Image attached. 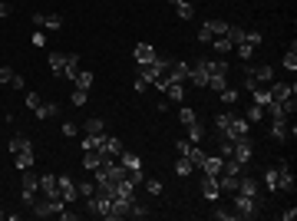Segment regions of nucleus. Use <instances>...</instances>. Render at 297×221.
<instances>
[{
    "instance_id": "obj_15",
    "label": "nucleus",
    "mask_w": 297,
    "mask_h": 221,
    "mask_svg": "<svg viewBox=\"0 0 297 221\" xmlns=\"http://www.w3.org/2000/svg\"><path fill=\"white\" fill-rule=\"evenodd\" d=\"M205 70H208V76H228V63L224 60H205Z\"/></svg>"
},
{
    "instance_id": "obj_60",
    "label": "nucleus",
    "mask_w": 297,
    "mask_h": 221,
    "mask_svg": "<svg viewBox=\"0 0 297 221\" xmlns=\"http://www.w3.org/2000/svg\"><path fill=\"white\" fill-rule=\"evenodd\" d=\"M215 218H218V221H231L234 212H215Z\"/></svg>"
},
{
    "instance_id": "obj_2",
    "label": "nucleus",
    "mask_w": 297,
    "mask_h": 221,
    "mask_svg": "<svg viewBox=\"0 0 297 221\" xmlns=\"http://www.w3.org/2000/svg\"><path fill=\"white\" fill-rule=\"evenodd\" d=\"M258 208H261V198L234 192V218H254V215H258Z\"/></svg>"
},
{
    "instance_id": "obj_38",
    "label": "nucleus",
    "mask_w": 297,
    "mask_h": 221,
    "mask_svg": "<svg viewBox=\"0 0 297 221\" xmlns=\"http://www.w3.org/2000/svg\"><path fill=\"white\" fill-rule=\"evenodd\" d=\"M178 119H182V126H192L198 116H195V109H192V106H182V109H178Z\"/></svg>"
},
{
    "instance_id": "obj_29",
    "label": "nucleus",
    "mask_w": 297,
    "mask_h": 221,
    "mask_svg": "<svg viewBox=\"0 0 297 221\" xmlns=\"http://www.w3.org/2000/svg\"><path fill=\"white\" fill-rule=\"evenodd\" d=\"M244 119H248L251 126H254V122H261V119H264V106H258V102H254V106H248V112H244Z\"/></svg>"
},
{
    "instance_id": "obj_31",
    "label": "nucleus",
    "mask_w": 297,
    "mask_h": 221,
    "mask_svg": "<svg viewBox=\"0 0 297 221\" xmlns=\"http://www.w3.org/2000/svg\"><path fill=\"white\" fill-rule=\"evenodd\" d=\"M60 27H63V17H60V13H47V17H43V30H53L56 33Z\"/></svg>"
},
{
    "instance_id": "obj_37",
    "label": "nucleus",
    "mask_w": 297,
    "mask_h": 221,
    "mask_svg": "<svg viewBox=\"0 0 297 221\" xmlns=\"http://www.w3.org/2000/svg\"><path fill=\"white\" fill-rule=\"evenodd\" d=\"M99 162H102L99 152H83V168H89V172H93V168L99 165Z\"/></svg>"
},
{
    "instance_id": "obj_26",
    "label": "nucleus",
    "mask_w": 297,
    "mask_h": 221,
    "mask_svg": "<svg viewBox=\"0 0 297 221\" xmlns=\"http://www.w3.org/2000/svg\"><path fill=\"white\" fill-rule=\"evenodd\" d=\"M244 33H248V30H241V27H231V23H228V30H224V37H228V43H231V46L244 43Z\"/></svg>"
},
{
    "instance_id": "obj_12",
    "label": "nucleus",
    "mask_w": 297,
    "mask_h": 221,
    "mask_svg": "<svg viewBox=\"0 0 297 221\" xmlns=\"http://www.w3.org/2000/svg\"><path fill=\"white\" fill-rule=\"evenodd\" d=\"M40 195H47V198H56V195H60L56 175H40Z\"/></svg>"
},
{
    "instance_id": "obj_23",
    "label": "nucleus",
    "mask_w": 297,
    "mask_h": 221,
    "mask_svg": "<svg viewBox=\"0 0 297 221\" xmlns=\"http://www.w3.org/2000/svg\"><path fill=\"white\" fill-rule=\"evenodd\" d=\"M172 7H175V13L182 20H192V13H195V7H192L188 0H172Z\"/></svg>"
},
{
    "instance_id": "obj_24",
    "label": "nucleus",
    "mask_w": 297,
    "mask_h": 221,
    "mask_svg": "<svg viewBox=\"0 0 297 221\" xmlns=\"http://www.w3.org/2000/svg\"><path fill=\"white\" fill-rule=\"evenodd\" d=\"M76 73H79V60H76L73 53H66V66H63V76H66V79H76Z\"/></svg>"
},
{
    "instance_id": "obj_34",
    "label": "nucleus",
    "mask_w": 297,
    "mask_h": 221,
    "mask_svg": "<svg viewBox=\"0 0 297 221\" xmlns=\"http://www.w3.org/2000/svg\"><path fill=\"white\" fill-rule=\"evenodd\" d=\"M93 79H96V76L89 73V70H83V73H76V79H73V83L79 86V89H89V86H93Z\"/></svg>"
},
{
    "instance_id": "obj_11",
    "label": "nucleus",
    "mask_w": 297,
    "mask_h": 221,
    "mask_svg": "<svg viewBox=\"0 0 297 221\" xmlns=\"http://www.w3.org/2000/svg\"><path fill=\"white\" fill-rule=\"evenodd\" d=\"M238 192H241V195H254V198H261V185H258V178L241 175V178H238Z\"/></svg>"
},
{
    "instance_id": "obj_9",
    "label": "nucleus",
    "mask_w": 297,
    "mask_h": 221,
    "mask_svg": "<svg viewBox=\"0 0 297 221\" xmlns=\"http://www.w3.org/2000/svg\"><path fill=\"white\" fill-rule=\"evenodd\" d=\"M278 188H284V192H294V172H291L288 162H281V165H278Z\"/></svg>"
},
{
    "instance_id": "obj_41",
    "label": "nucleus",
    "mask_w": 297,
    "mask_h": 221,
    "mask_svg": "<svg viewBox=\"0 0 297 221\" xmlns=\"http://www.w3.org/2000/svg\"><path fill=\"white\" fill-rule=\"evenodd\" d=\"M76 192L83 195V198H89V195L96 192V178H93V182H79V185H76Z\"/></svg>"
},
{
    "instance_id": "obj_39",
    "label": "nucleus",
    "mask_w": 297,
    "mask_h": 221,
    "mask_svg": "<svg viewBox=\"0 0 297 221\" xmlns=\"http://www.w3.org/2000/svg\"><path fill=\"white\" fill-rule=\"evenodd\" d=\"M231 116H234V112H218V116H215V129L224 132V129H228V122H231Z\"/></svg>"
},
{
    "instance_id": "obj_6",
    "label": "nucleus",
    "mask_w": 297,
    "mask_h": 221,
    "mask_svg": "<svg viewBox=\"0 0 297 221\" xmlns=\"http://www.w3.org/2000/svg\"><path fill=\"white\" fill-rule=\"evenodd\" d=\"M56 182H60V195H63V202H66V205L79 198V192H76V182H73L70 175H56Z\"/></svg>"
},
{
    "instance_id": "obj_45",
    "label": "nucleus",
    "mask_w": 297,
    "mask_h": 221,
    "mask_svg": "<svg viewBox=\"0 0 297 221\" xmlns=\"http://www.w3.org/2000/svg\"><path fill=\"white\" fill-rule=\"evenodd\" d=\"M208 86H212L215 92H222V89H228V83H224V76H208Z\"/></svg>"
},
{
    "instance_id": "obj_14",
    "label": "nucleus",
    "mask_w": 297,
    "mask_h": 221,
    "mask_svg": "<svg viewBox=\"0 0 297 221\" xmlns=\"http://www.w3.org/2000/svg\"><path fill=\"white\" fill-rule=\"evenodd\" d=\"M132 56H136V63H152V60H155V50H152V46H148V43H139V46H136V50H132Z\"/></svg>"
},
{
    "instance_id": "obj_43",
    "label": "nucleus",
    "mask_w": 297,
    "mask_h": 221,
    "mask_svg": "<svg viewBox=\"0 0 297 221\" xmlns=\"http://www.w3.org/2000/svg\"><path fill=\"white\" fill-rule=\"evenodd\" d=\"M238 56H241V60H251V56H254V43H248V40L238 43Z\"/></svg>"
},
{
    "instance_id": "obj_53",
    "label": "nucleus",
    "mask_w": 297,
    "mask_h": 221,
    "mask_svg": "<svg viewBox=\"0 0 297 221\" xmlns=\"http://www.w3.org/2000/svg\"><path fill=\"white\" fill-rule=\"evenodd\" d=\"M13 79V70L10 66H0V83H10Z\"/></svg>"
},
{
    "instance_id": "obj_28",
    "label": "nucleus",
    "mask_w": 297,
    "mask_h": 221,
    "mask_svg": "<svg viewBox=\"0 0 297 221\" xmlns=\"http://www.w3.org/2000/svg\"><path fill=\"white\" fill-rule=\"evenodd\" d=\"M102 129H106V122L96 119V116H93V119H86V126H83L86 136H102Z\"/></svg>"
},
{
    "instance_id": "obj_57",
    "label": "nucleus",
    "mask_w": 297,
    "mask_h": 221,
    "mask_svg": "<svg viewBox=\"0 0 297 221\" xmlns=\"http://www.w3.org/2000/svg\"><path fill=\"white\" fill-rule=\"evenodd\" d=\"M10 13H13V7H10L7 0H0V17H10Z\"/></svg>"
},
{
    "instance_id": "obj_21",
    "label": "nucleus",
    "mask_w": 297,
    "mask_h": 221,
    "mask_svg": "<svg viewBox=\"0 0 297 221\" xmlns=\"http://www.w3.org/2000/svg\"><path fill=\"white\" fill-rule=\"evenodd\" d=\"M185 132H188V142H202V139L205 136H208V132H205V126H202V122H192V126H185Z\"/></svg>"
},
{
    "instance_id": "obj_19",
    "label": "nucleus",
    "mask_w": 297,
    "mask_h": 221,
    "mask_svg": "<svg viewBox=\"0 0 297 221\" xmlns=\"http://www.w3.org/2000/svg\"><path fill=\"white\" fill-rule=\"evenodd\" d=\"M102 155H109V158H119L122 155V142L116 136H106V152Z\"/></svg>"
},
{
    "instance_id": "obj_51",
    "label": "nucleus",
    "mask_w": 297,
    "mask_h": 221,
    "mask_svg": "<svg viewBox=\"0 0 297 221\" xmlns=\"http://www.w3.org/2000/svg\"><path fill=\"white\" fill-rule=\"evenodd\" d=\"M40 102H43V99H40V92H27V106H30V109H37Z\"/></svg>"
},
{
    "instance_id": "obj_32",
    "label": "nucleus",
    "mask_w": 297,
    "mask_h": 221,
    "mask_svg": "<svg viewBox=\"0 0 297 221\" xmlns=\"http://www.w3.org/2000/svg\"><path fill=\"white\" fill-rule=\"evenodd\" d=\"M284 70H291V73L297 70V43H291V50L284 53Z\"/></svg>"
},
{
    "instance_id": "obj_33",
    "label": "nucleus",
    "mask_w": 297,
    "mask_h": 221,
    "mask_svg": "<svg viewBox=\"0 0 297 221\" xmlns=\"http://www.w3.org/2000/svg\"><path fill=\"white\" fill-rule=\"evenodd\" d=\"M175 172H178V175H182V178H188V175H192V172H195V165H192V162H188V158L182 155V158H178V162H175Z\"/></svg>"
},
{
    "instance_id": "obj_8",
    "label": "nucleus",
    "mask_w": 297,
    "mask_h": 221,
    "mask_svg": "<svg viewBox=\"0 0 297 221\" xmlns=\"http://www.w3.org/2000/svg\"><path fill=\"white\" fill-rule=\"evenodd\" d=\"M202 195L208 198V202H218V195H222V188H218V175H205L202 178Z\"/></svg>"
},
{
    "instance_id": "obj_35",
    "label": "nucleus",
    "mask_w": 297,
    "mask_h": 221,
    "mask_svg": "<svg viewBox=\"0 0 297 221\" xmlns=\"http://www.w3.org/2000/svg\"><path fill=\"white\" fill-rule=\"evenodd\" d=\"M251 96H254V102H258V106H268V102H271L268 86H258V89H251Z\"/></svg>"
},
{
    "instance_id": "obj_1",
    "label": "nucleus",
    "mask_w": 297,
    "mask_h": 221,
    "mask_svg": "<svg viewBox=\"0 0 297 221\" xmlns=\"http://www.w3.org/2000/svg\"><path fill=\"white\" fill-rule=\"evenodd\" d=\"M268 83H274V66H244V89H258Z\"/></svg>"
},
{
    "instance_id": "obj_27",
    "label": "nucleus",
    "mask_w": 297,
    "mask_h": 221,
    "mask_svg": "<svg viewBox=\"0 0 297 221\" xmlns=\"http://www.w3.org/2000/svg\"><path fill=\"white\" fill-rule=\"evenodd\" d=\"M13 158H17V168H20V172L33 168V162H37V158H33V148H27V152H20V155H13Z\"/></svg>"
},
{
    "instance_id": "obj_55",
    "label": "nucleus",
    "mask_w": 297,
    "mask_h": 221,
    "mask_svg": "<svg viewBox=\"0 0 297 221\" xmlns=\"http://www.w3.org/2000/svg\"><path fill=\"white\" fill-rule=\"evenodd\" d=\"M33 46H47V33H43V30L33 33Z\"/></svg>"
},
{
    "instance_id": "obj_42",
    "label": "nucleus",
    "mask_w": 297,
    "mask_h": 221,
    "mask_svg": "<svg viewBox=\"0 0 297 221\" xmlns=\"http://www.w3.org/2000/svg\"><path fill=\"white\" fill-rule=\"evenodd\" d=\"M86 99H89V89H79V86H76L73 89V106H86Z\"/></svg>"
},
{
    "instance_id": "obj_17",
    "label": "nucleus",
    "mask_w": 297,
    "mask_h": 221,
    "mask_svg": "<svg viewBox=\"0 0 297 221\" xmlns=\"http://www.w3.org/2000/svg\"><path fill=\"white\" fill-rule=\"evenodd\" d=\"M222 162H224V158H212V155H205L202 172H205V175H222Z\"/></svg>"
},
{
    "instance_id": "obj_50",
    "label": "nucleus",
    "mask_w": 297,
    "mask_h": 221,
    "mask_svg": "<svg viewBox=\"0 0 297 221\" xmlns=\"http://www.w3.org/2000/svg\"><path fill=\"white\" fill-rule=\"evenodd\" d=\"M222 102H228V106L238 102V89H222Z\"/></svg>"
},
{
    "instance_id": "obj_62",
    "label": "nucleus",
    "mask_w": 297,
    "mask_h": 221,
    "mask_svg": "<svg viewBox=\"0 0 297 221\" xmlns=\"http://www.w3.org/2000/svg\"><path fill=\"white\" fill-rule=\"evenodd\" d=\"M0 218H3V212H0Z\"/></svg>"
},
{
    "instance_id": "obj_5",
    "label": "nucleus",
    "mask_w": 297,
    "mask_h": 221,
    "mask_svg": "<svg viewBox=\"0 0 297 221\" xmlns=\"http://www.w3.org/2000/svg\"><path fill=\"white\" fill-rule=\"evenodd\" d=\"M268 92H271V102H284L288 96H297V86L294 83H268Z\"/></svg>"
},
{
    "instance_id": "obj_59",
    "label": "nucleus",
    "mask_w": 297,
    "mask_h": 221,
    "mask_svg": "<svg viewBox=\"0 0 297 221\" xmlns=\"http://www.w3.org/2000/svg\"><path fill=\"white\" fill-rule=\"evenodd\" d=\"M60 218H63V221H76V212H66V205H63V208H60Z\"/></svg>"
},
{
    "instance_id": "obj_48",
    "label": "nucleus",
    "mask_w": 297,
    "mask_h": 221,
    "mask_svg": "<svg viewBox=\"0 0 297 221\" xmlns=\"http://www.w3.org/2000/svg\"><path fill=\"white\" fill-rule=\"evenodd\" d=\"M264 185H268V188H278V168L264 172Z\"/></svg>"
},
{
    "instance_id": "obj_25",
    "label": "nucleus",
    "mask_w": 297,
    "mask_h": 221,
    "mask_svg": "<svg viewBox=\"0 0 297 221\" xmlns=\"http://www.w3.org/2000/svg\"><path fill=\"white\" fill-rule=\"evenodd\" d=\"M33 112H37V119H53L56 112H60V106H53V102H40Z\"/></svg>"
},
{
    "instance_id": "obj_61",
    "label": "nucleus",
    "mask_w": 297,
    "mask_h": 221,
    "mask_svg": "<svg viewBox=\"0 0 297 221\" xmlns=\"http://www.w3.org/2000/svg\"><path fill=\"white\" fill-rule=\"evenodd\" d=\"M10 86H17V89H23V76L13 73V79H10Z\"/></svg>"
},
{
    "instance_id": "obj_7",
    "label": "nucleus",
    "mask_w": 297,
    "mask_h": 221,
    "mask_svg": "<svg viewBox=\"0 0 297 221\" xmlns=\"http://www.w3.org/2000/svg\"><path fill=\"white\" fill-rule=\"evenodd\" d=\"M188 79H192L195 86H208V70H205V60L188 63Z\"/></svg>"
},
{
    "instance_id": "obj_30",
    "label": "nucleus",
    "mask_w": 297,
    "mask_h": 221,
    "mask_svg": "<svg viewBox=\"0 0 297 221\" xmlns=\"http://www.w3.org/2000/svg\"><path fill=\"white\" fill-rule=\"evenodd\" d=\"M119 162H122L126 168H142V158H139V155H132V152H126V148H122Z\"/></svg>"
},
{
    "instance_id": "obj_20",
    "label": "nucleus",
    "mask_w": 297,
    "mask_h": 221,
    "mask_svg": "<svg viewBox=\"0 0 297 221\" xmlns=\"http://www.w3.org/2000/svg\"><path fill=\"white\" fill-rule=\"evenodd\" d=\"M165 96L172 102H182V99H185V83H168L165 86Z\"/></svg>"
},
{
    "instance_id": "obj_54",
    "label": "nucleus",
    "mask_w": 297,
    "mask_h": 221,
    "mask_svg": "<svg viewBox=\"0 0 297 221\" xmlns=\"http://www.w3.org/2000/svg\"><path fill=\"white\" fill-rule=\"evenodd\" d=\"M148 86H152L148 79H142V76H136V92H148Z\"/></svg>"
},
{
    "instance_id": "obj_13",
    "label": "nucleus",
    "mask_w": 297,
    "mask_h": 221,
    "mask_svg": "<svg viewBox=\"0 0 297 221\" xmlns=\"http://www.w3.org/2000/svg\"><path fill=\"white\" fill-rule=\"evenodd\" d=\"M83 152H106V136H83Z\"/></svg>"
},
{
    "instance_id": "obj_22",
    "label": "nucleus",
    "mask_w": 297,
    "mask_h": 221,
    "mask_svg": "<svg viewBox=\"0 0 297 221\" xmlns=\"http://www.w3.org/2000/svg\"><path fill=\"white\" fill-rule=\"evenodd\" d=\"M238 178H241V175H238ZM238 178H234V175H218V188L228 192V195H234V192H238Z\"/></svg>"
},
{
    "instance_id": "obj_3",
    "label": "nucleus",
    "mask_w": 297,
    "mask_h": 221,
    "mask_svg": "<svg viewBox=\"0 0 297 221\" xmlns=\"http://www.w3.org/2000/svg\"><path fill=\"white\" fill-rule=\"evenodd\" d=\"M251 155H254V139H251V136L234 139V148H231V158H234V162L248 165V162H251Z\"/></svg>"
},
{
    "instance_id": "obj_16",
    "label": "nucleus",
    "mask_w": 297,
    "mask_h": 221,
    "mask_svg": "<svg viewBox=\"0 0 297 221\" xmlns=\"http://www.w3.org/2000/svg\"><path fill=\"white\" fill-rule=\"evenodd\" d=\"M205 155H208V152H205V148L202 146H198V142H192V148H188V162H192V165H195V168H202V162H205Z\"/></svg>"
},
{
    "instance_id": "obj_44",
    "label": "nucleus",
    "mask_w": 297,
    "mask_h": 221,
    "mask_svg": "<svg viewBox=\"0 0 297 221\" xmlns=\"http://www.w3.org/2000/svg\"><path fill=\"white\" fill-rule=\"evenodd\" d=\"M208 27H212V33H215V37H224L228 23H224V20H208Z\"/></svg>"
},
{
    "instance_id": "obj_40",
    "label": "nucleus",
    "mask_w": 297,
    "mask_h": 221,
    "mask_svg": "<svg viewBox=\"0 0 297 221\" xmlns=\"http://www.w3.org/2000/svg\"><path fill=\"white\" fill-rule=\"evenodd\" d=\"M212 46L218 50V53H228V50H234V46L228 43V37H215V40H212Z\"/></svg>"
},
{
    "instance_id": "obj_10",
    "label": "nucleus",
    "mask_w": 297,
    "mask_h": 221,
    "mask_svg": "<svg viewBox=\"0 0 297 221\" xmlns=\"http://www.w3.org/2000/svg\"><path fill=\"white\" fill-rule=\"evenodd\" d=\"M271 136H274V139L294 136V126H291V119H271Z\"/></svg>"
},
{
    "instance_id": "obj_36",
    "label": "nucleus",
    "mask_w": 297,
    "mask_h": 221,
    "mask_svg": "<svg viewBox=\"0 0 297 221\" xmlns=\"http://www.w3.org/2000/svg\"><path fill=\"white\" fill-rule=\"evenodd\" d=\"M63 66H66V53H50V70L53 73H63Z\"/></svg>"
},
{
    "instance_id": "obj_49",
    "label": "nucleus",
    "mask_w": 297,
    "mask_h": 221,
    "mask_svg": "<svg viewBox=\"0 0 297 221\" xmlns=\"http://www.w3.org/2000/svg\"><path fill=\"white\" fill-rule=\"evenodd\" d=\"M198 40H202V43H212V40H215V33H212V27H208V23L198 30Z\"/></svg>"
},
{
    "instance_id": "obj_56",
    "label": "nucleus",
    "mask_w": 297,
    "mask_h": 221,
    "mask_svg": "<svg viewBox=\"0 0 297 221\" xmlns=\"http://www.w3.org/2000/svg\"><path fill=\"white\" fill-rule=\"evenodd\" d=\"M281 218H284V221H294V218H297V208H284V212H281Z\"/></svg>"
},
{
    "instance_id": "obj_47",
    "label": "nucleus",
    "mask_w": 297,
    "mask_h": 221,
    "mask_svg": "<svg viewBox=\"0 0 297 221\" xmlns=\"http://www.w3.org/2000/svg\"><path fill=\"white\" fill-rule=\"evenodd\" d=\"M142 185L148 188V195H162V182H158V178H146Z\"/></svg>"
},
{
    "instance_id": "obj_46",
    "label": "nucleus",
    "mask_w": 297,
    "mask_h": 221,
    "mask_svg": "<svg viewBox=\"0 0 297 221\" xmlns=\"http://www.w3.org/2000/svg\"><path fill=\"white\" fill-rule=\"evenodd\" d=\"M129 215H132V218H148V208H146V205H139V202H132Z\"/></svg>"
},
{
    "instance_id": "obj_4",
    "label": "nucleus",
    "mask_w": 297,
    "mask_h": 221,
    "mask_svg": "<svg viewBox=\"0 0 297 221\" xmlns=\"http://www.w3.org/2000/svg\"><path fill=\"white\" fill-rule=\"evenodd\" d=\"M218 136H228V139L251 136V122L244 119V116H238V112H234V116H231V122H228V129H224V132H218Z\"/></svg>"
},
{
    "instance_id": "obj_18",
    "label": "nucleus",
    "mask_w": 297,
    "mask_h": 221,
    "mask_svg": "<svg viewBox=\"0 0 297 221\" xmlns=\"http://www.w3.org/2000/svg\"><path fill=\"white\" fill-rule=\"evenodd\" d=\"M27 148H33V142L23 136H13L10 139V155H20V152H27Z\"/></svg>"
},
{
    "instance_id": "obj_58",
    "label": "nucleus",
    "mask_w": 297,
    "mask_h": 221,
    "mask_svg": "<svg viewBox=\"0 0 297 221\" xmlns=\"http://www.w3.org/2000/svg\"><path fill=\"white\" fill-rule=\"evenodd\" d=\"M188 148H192V142H188V139H178V152H182V155H188Z\"/></svg>"
},
{
    "instance_id": "obj_52",
    "label": "nucleus",
    "mask_w": 297,
    "mask_h": 221,
    "mask_svg": "<svg viewBox=\"0 0 297 221\" xmlns=\"http://www.w3.org/2000/svg\"><path fill=\"white\" fill-rule=\"evenodd\" d=\"M76 132H79V129H76V122H63V136L66 139H73Z\"/></svg>"
}]
</instances>
